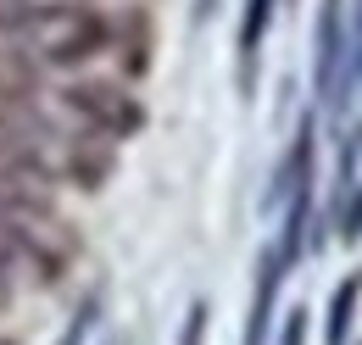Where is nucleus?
<instances>
[{
    "instance_id": "nucleus-3",
    "label": "nucleus",
    "mask_w": 362,
    "mask_h": 345,
    "mask_svg": "<svg viewBox=\"0 0 362 345\" xmlns=\"http://www.w3.org/2000/svg\"><path fill=\"white\" fill-rule=\"evenodd\" d=\"M357 296H362V273H351V279L334 290V306H329V345H346V329H351Z\"/></svg>"
},
{
    "instance_id": "nucleus-1",
    "label": "nucleus",
    "mask_w": 362,
    "mask_h": 345,
    "mask_svg": "<svg viewBox=\"0 0 362 345\" xmlns=\"http://www.w3.org/2000/svg\"><path fill=\"white\" fill-rule=\"evenodd\" d=\"M95 50H106V23L90 6H62V0H40L34 11L0 23V56L34 67H78Z\"/></svg>"
},
{
    "instance_id": "nucleus-2",
    "label": "nucleus",
    "mask_w": 362,
    "mask_h": 345,
    "mask_svg": "<svg viewBox=\"0 0 362 345\" xmlns=\"http://www.w3.org/2000/svg\"><path fill=\"white\" fill-rule=\"evenodd\" d=\"M62 95H67V112H78V117H84L90 129H100V134L139 129V106L112 84H73V89H62Z\"/></svg>"
},
{
    "instance_id": "nucleus-4",
    "label": "nucleus",
    "mask_w": 362,
    "mask_h": 345,
    "mask_svg": "<svg viewBox=\"0 0 362 345\" xmlns=\"http://www.w3.org/2000/svg\"><path fill=\"white\" fill-rule=\"evenodd\" d=\"M201 317H206V312L195 306V312H189V323H184V340L179 345H201Z\"/></svg>"
}]
</instances>
